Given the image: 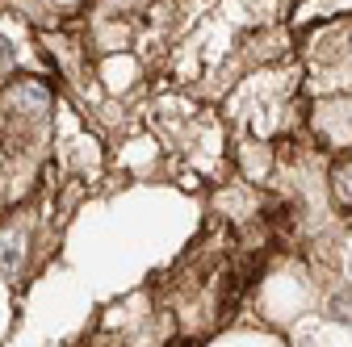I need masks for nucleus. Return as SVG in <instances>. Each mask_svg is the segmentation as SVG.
Here are the masks:
<instances>
[{"instance_id":"obj_2","label":"nucleus","mask_w":352,"mask_h":347,"mask_svg":"<svg viewBox=\"0 0 352 347\" xmlns=\"http://www.w3.org/2000/svg\"><path fill=\"white\" fill-rule=\"evenodd\" d=\"M336 139H340V143H348V139H352V101L344 105V130H340Z\"/></svg>"},{"instance_id":"obj_1","label":"nucleus","mask_w":352,"mask_h":347,"mask_svg":"<svg viewBox=\"0 0 352 347\" xmlns=\"http://www.w3.org/2000/svg\"><path fill=\"white\" fill-rule=\"evenodd\" d=\"M25 230H5L0 235V276H9V280H17L21 276V264H25Z\"/></svg>"},{"instance_id":"obj_3","label":"nucleus","mask_w":352,"mask_h":347,"mask_svg":"<svg viewBox=\"0 0 352 347\" xmlns=\"http://www.w3.org/2000/svg\"><path fill=\"white\" fill-rule=\"evenodd\" d=\"M59 5H67V0H59Z\"/></svg>"}]
</instances>
